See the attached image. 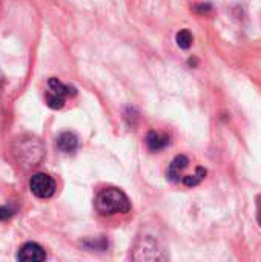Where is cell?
Segmentation results:
<instances>
[{
	"label": "cell",
	"mask_w": 261,
	"mask_h": 262,
	"mask_svg": "<svg viewBox=\"0 0 261 262\" xmlns=\"http://www.w3.org/2000/svg\"><path fill=\"white\" fill-rule=\"evenodd\" d=\"M205 177H206V170H205L203 167H198L195 175L183 177V178H182V181H183V184H185V186H188V187H194V186L200 184V183H202V180H203Z\"/></svg>",
	"instance_id": "obj_11"
},
{
	"label": "cell",
	"mask_w": 261,
	"mask_h": 262,
	"mask_svg": "<svg viewBox=\"0 0 261 262\" xmlns=\"http://www.w3.org/2000/svg\"><path fill=\"white\" fill-rule=\"evenodd\" d=\"M29 189L34 196L40 200H48L55 193V181L48 173H35L29 181Z\"/></svg>",
	"instance_id": "obj_5"
},
{
	"label": "cell",
	"mask_w": 261,
	"mask_h": 262,
	"mask_svg": "<svg viewBox=\"0 0 261 262\" xmlns=\"http://www.w3.org/2000/svg\"><path fill=\"white\" fill-rule=\"evenodd\" d=\"M75 95V89L72 86L63 84L58 78L48 80V92H46V104L51 109H62L68 97Z\"/></svg>",
	"instance_id": "obj_3"
},
{
	"label": "cell",
	"mask_w": 261,
	"mask_h": 262,
	"mask_svg": "<svg viewBox=\"0 0 261 262\" xmlns=\"http://www.w3.org/2000/svg\"><path fill=\"white\" fill-rule=\"evenodd\" d=\"M57 147L65 154H72L78 147V138L72 132H63L57 138Z\"/></svg>",
	"instance_id": "obj_7"
},
{
	"label": "cell",
	"mask_w": 261,
	"mask_h": 262,
	"mask_svg": "<svg viewBox=\"0 0 261 262\" xmlns=\"http://www.w3.org/2000/svg\"><path fill=\"white\" fill-rule=\"evenodd\" d=\"M11 215H12V210H11V209H8V207H0V221L9 218Z\"/></svg>",
	"instance_id": "obj_13"
},
{
	"label": "cell",
	"mask_w": 261,
	"mask_h": 262,
	"mask_svg": "<svg viewBox=\"0 0 261 262\" xmlns=\"http://www.w3.org/2000/svg\"><path fill=\"white\" fill-rule=\"evenodd\" d=\"M15 160L25 167H34L45 158V147L35 137H20L12 147Z\"/></svg>",
	"instance_id": "obj_1"
},
{
	"label": "cell",
	"mask_w": 261,
	"mask_h": 262,
	"mask_svg": "<svg viewBox=\"0 0 261 262\" xmlns=\"http://www.w3.org/2000/svg\"><path fill=\"white\" fill-rule=\"evenodd\" d=\"M146 144L152 152H158L162 149H165L169 144V137L166 134H160V132H149L146 137Z\"/></svg>",
	"instance_id": "obj_9"
},
{
	"label": "cell",
	"mask_w": 261,
	"mask_h": 262,
	"mask_svg": "<svg viewBox=\"0 0 261 262\" xmlns=\"http://www.w3.org/2000/svg\"><path fill=\"white\" fill-rule=\"evenodd\" d=\"M95 209L100 215L128 213L131 210L129 198L118 189H105L95 198Z\"/></svg>",
	"instance_id": "obj_2"
},
{
	"label": "cell",
	"mask_w": 261,
	"mask_h": 262,
	"mask_svg": "<svg viewBox=\"0 0 261 262\" xmlns=\"http://www.w3.org/2000/svg\"><path fill=\"white\" fill-rule=\"evenodd\" d=\"M194 9H195L197 12H202V14H203V12H209V11H211V5H209V3H198Z\"/></svg>",
	"instance_id": "obj_12"
},
{
	"label": "cell",
	"mask_w": 261,
	"mask_h": 262,
	"mask_svg": "<svg viewBox=\"0 0 261 262\" xmlns=\"http://www.w3.org/2000/svg\"><path fill=\"white\" fill-rule=\"evenodd\" d=\"M17 259L23 262H42L46 259V253L38 244L26 243L25 246L20 247V250L17 253Z\"/></svg>",
	"instance_id": "obj_6"
},
{
	"label": "cell",
	"mask_w": 261,
	"mask_h": 262,
	"mask_svg": "<svg viewBox=\"0 0 261 262\" xmlns=\"http://www.w3.org/2000/svg\"><path fill=\"white\" fill-rule=\"evenodd\" d=\"M188 164H189V160H188L185 155H178V157L171 163V166H169V169H168V178H169L171 181H174V183L180 181V180H182V172L188 167Z\"/></svg>",
	"instance_id": "obj_8"
},
{
	"label": "cell",
	"mask_w": 261,
	"mask_h": 262,
	"mask_svg": "<svg viewBox=\"0 0 261 262\" xmlns=\"http://www.w3.org/2000/svg\"><path fill=\"white\" fill-rule=\"evenodd\" d=\"M177 45L182 48V49H189L192 46V41H194V37L192 34L188 31V29H182L180 32H177Z\"/></svg>",
	"instance_id": "obj_10"
},
{
	"label": "cell",
	"mask_w": 261,
	"mask_h": 262,
	"mask_svg": "<svg viewBox=\"0 0 261 262\" xmlns=\"http://www.w3.org/2000/svg\"><path fill=\"white\" fill-rule=\"evenodd\" d=\"M135 261H160L165 259L158 243L152 236H142L135 243L134 256Z\"/></svg>",
	"instance_id": "obj_4"
}]
</instances>
